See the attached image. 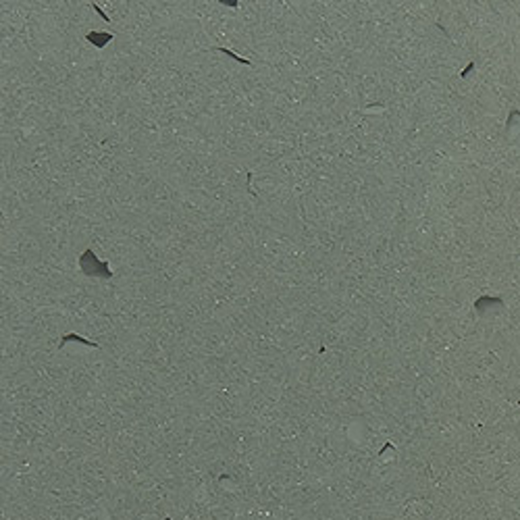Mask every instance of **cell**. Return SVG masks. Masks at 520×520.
I'll use <instances>...</instances> for the list:
<instances>
[{"label": "cell", "mask_w": 520, "mask_h": 520, "mask_svg": "<svg viewBox=\"0 0 520 520\" xmlns=\"http://www.w3.org/2000/svg\"><path fill=\"white\" fill-rule=\"evenodd\" d=\"M485 306H495V308H504V302L499 298H489V296H483V298H478L477 302H475V308L478 310V312H485Z\"/></svg>", "instance_id": "1"}]
</instances>
